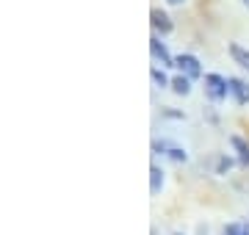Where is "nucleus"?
I'll return each mask as SVG.
<instances>
[{
    "label": "nucleus",
    "mask_w": 249,
    "mask_h": 235,
    "mask_svg": "<svg viewBox=\"0 0 249 235\" xmlns=\"http://www.w3.org/2000/svg\"><path fill=\"white\" fill-rule=\"evenodd\" d=\"M166 3H169V6H183L186 0H166Z\"/></svg>",
    "instance_id": "16"
},
{
    "label": "nucleus",
    "mask_w": 249,
    "mask_h": 235,
    "mask_svg": "<svg viewBox=\"0 0 249 235\" xmlns=\"http://www.w3.org/2000/svg\"><path fill=\"white\" fill-rule=\"evenodd\" d=\"M166 155H169L175 163H186V161H188V152L183 150V147H175V144L169 147V152H166Z\"/></svg>",
    "instance_id": "12"
},
{
    "label": "nucleus",
    "mask_w": 249,
    "mask_h": 235,
    "mask_svg": "<svg viewBox=\"0 0 249 235\" xmlns=\"http://www.w3.org/2000/svg\"><path fill=\"white\" fill-rule=\"evenodd\" d=\"M163 117H166V119H186V114H183V111H172V108H166V111H163Z\"/></svg>",
    "instance_id": "15"
},
{
    "label": "nucleus",
    "mask_w": 249,
    "mask_h": 235,
    "mask_svg": "<svg viewBox=\"0 0 249 235\" xmlns=\"http://www.w3.org/2000/svg\"><path fill=\"white\" fill-rule=\"evenodd\" d=\"M169 89L175 91L178 97H188V94H191V78H186V75H175Z\"/></svg>",
    "instance_id": "8"
},
{
    "label": "nucleus",
    "mask_w": 249,
    "mask_h": 235,
    "mask_svg": "<svg viewBox=\"0 0 249 235\" xmlns=\"http://www.w3.org/2000/svg\"><path fill=\"white\" fill-rule=\"evenodd\" d=\"M230 55H232V61L238 64L241 69H247L249 72V50L244 45H238V42H232L230 45Z\"/></svg>",
    "instance_id": "7"
},
{
    "label": "nucleus",
    "mask_w": 249,
    "mask_h": 235,
    "mask_svg": "<svg viewBox=\"0 0 249 235\" xmlns=\"http://www.w3.org/2000/svg\"><path fill=\"white\" fill-rule=\"evenodd\" d=\"M150 53H152V58H155L160 67H175V55L166 50V45H163L158 36H152V39H150Z\"/></svg>",
    "instance_id": "5"
},
{
    "label": "nucleus",
    "mask_w": 249,
    "mask_h": 235,
    "mask_svg": "<svg viewBox=\"0 0 249 235\" xmlns=\"http://www.w3.org/2000/svg\"><path fill=\"white\" fill-rule=\"evenodd\" d=\"M150 22H152V28H155V34H160V36H169L172 31H175L172 17L166 14V11H160V9H152L150 11Z\"/></svg>",
    "instance_id": "3"
},
{
    "label": "nucleus",
    "mask_w": 249,
    "mask_h": 235,
    "mask_svg": "<svg viewBox=\"0 0 249 235\" xmlns=\"http://www.w3.org/2000/svg\"><path fill=\"white\" fill-rule=\"evenodd\" d=\"M230 147L235 150V158H238V166L249 169V141L241 136H230Z\"/></svg>",
    "instance_id": "6"
},
{
    "label": "nucleus",
    "mask_w": 249,
    "mask_h": 235,
    "mask_svg": "<svg viewBox=\"0 0 249 235\" xmlns=\"http://www.w3.org/2000/svg\"><path fill=\"white\" fill-rule=\"evenodd\" d=\"M222 235H247V233H244V224H235V221H232V224L222 227Z\"/></svg>",
    "instance_id": "13"
},
{
    "label": "nucleus",
    "mask_w": 249,
    "mask_h": 235,
    "mask_svg": "<svg viewBox=\"0 0 249 235\" xmlns=\"http://www.w3.org/2000/svg\"><path fill=\"white\" fill-rule=\"evenodd\" d=\"M175 235H183V233H175Z\"/></svg>",
    "instance_id": "19"
},
{
    "label": "nucleus",
    "mask_w": 249,
    "mask_h": 235,
    "mask_svg": "<svg viewBox=\"0 0 249 235\" xmlns=\"http://www.w3.org/2000/svg\"><path fill=\"white\" fill-rule=\"evenodd\" d=\"M175 67L180 69V75H186V78H191V81L202 78V64H199V58H196V55H191V53L175 55Z\"/></svg>",
    "instance_id": "2"
},
{
    "label": "nucleus",
    "mask_w": 249,
    "mask_h": 235,
    "mask_svg": "<svg viewBox=\"0 0 249 235\" xmlns=\"http://www.w3.org/2000/svg\"><path fill=\"white\" fill-rule=\"evenodd\" d=\"M150 78H152V83H155L158 89H169V86H172V78L163 72L160 67H152V69H150Z\"/></svg>",
    "instance_id": "10"
},
{
    "label": "nucleus",
    "mask_w": 249,
    "mask_h": 235,
    "mask_svg": "<svg viewBox=\"0 0 249 235\" xmlns=\"http://www.w3.org/2000/svg\"><path fill=\"white\" fill-rule=\"evenodd\" d=\"M169 141H155V144H152V152H155V155H166V152H169Z\"/></svg>",
    "instance_id": "14"
},
{
    "label": "nucleus",
    "mask_w": 249,
    "mask_h": 235,
    "mask_svg": "<svg viewBox=\"0 0 249 235\" xmlns=\"http://www.w3.org/2000/svg\"><path fill=\"white\" fill-rule=\"evenodd\" d=\"M232 166H235V161H232L230 155H219L216 158V174H227Z\"/></svg>",
    "instance_id": "11"
},
{
    "label": "nucleus",
    "mask_w": 249,
    "mask_h": 235,
    "mask_svg": "<svg viewBox=\"0 0 249 235\" xmlns=\"http://www.w3.org/2000/svg\"><path fill=\"white\" fill-rule=\"evenodd\" d=\"M241 6H247V9H249V0H241Z\"/></svg>",
    "instance_id": "18"
},
{
    "label": "nucleus",
    "mask_w": 249,
    "mask_h": 235,
    "mask_svg": "<svg viewBox=\"0 0 249 235\" xmlns=\"http://www.w3.org/2000/svg\"><path fill=\"white\" fill-rule=\"evenodd\" d=\"M205 94L211 102H224V100L230 97V86H227V78L216 72H208L205 75Z\"/></svg>",
    "instance_id": "1"
},
{
    "label": "nucleus",
    "mask_w": 249,
    "mask_h": 235,
    "mask_svg": "<svg viewBox=\"0 0 249 235\" xmlns=\"http://www.w3.org/2000/svg\"><path fill=\"white\" fill-rule=\"evenodd\" d=\"M152 235H155V233H152Z\"/></svg>",
    "instance_id": "20"
},
{
    "label": "nucleus",
    "mask_w": 249,
    "mask_h": 235,
    "mask_svg": "<svg viewBox=\"0 0 249 235\" xmlns=\"http://www.w3.org/2000/svg\"><path fill=\"white\" fill-rule=\"evenodd\" d=\"M160 188H163V169L160 166H150V191L160 194Z\"/></svg>",
    "instance_id": "9"
},
{
    "label": "nucleus",
    "mask_w": 249,
    "mask_h": 235,
    "mask_svg": "<svg viewBox=\"0 0 249 235\" xmlns=\"http://www.w3.org/2000/svg\"><path fill=\"white\" fill-rule=\"evenodd\" d=\"M244 233H247V235H249V221H247V224H244Z\"/></svg>",
    "instance_id": "17"
},
{
    "label": "nucleus",
    "mask_w": 249,
    "mask_h": 235,
    "mask_svg": "<svg viewBox=\"0 0 249 235\" xmlns=\"http://www.w3.org/2000/svg\"><path fill=\"white\" fill-rule=\"evenodd\" d=\"M230 86V97L235 100V105H249V83L241 78H227Z\"/></svg>",
    "instance_id": "4"
}]
</instances>
